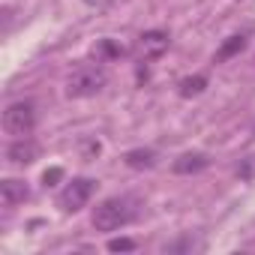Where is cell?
I'll list each match as a JSON object with an SVG mask.
<instances>
[{"instance_id": "1", "label": "cell", "mask_w": 255, "mask_h": 255, "mask_svg": "<svg viewBox=\"0 0 255 255\" xmlns=\"http://www.w3.org/2000/svg\"><path fill=\"white\" fill-rule=\"evenodd\" d=\"M105 84H108V72L99 60L96 63H81L66 78V96L69 99H87V96L102 93Z\"/></svg>"}, {"instance_id": "2", "label": "cell", "mask_w": 255, "mask_h": 255, "mask_svg": "<svg viewBox=\"0 0 255 255\" xmlns=\"http://www.w3.org/2000/svg\"><path fill=\"white\" fill-rule=\"evenodd\" d=\"M132 216H135V210H132V201L129 198H120V195H114V198H105V201H99L96 207H93V216H90V222H93V228L96 231H120L123 225H129L132 222Z\"/></svg>"}, {"instance_id": "3", "label": "cell", "mask_w": 255, "mask_h": 255, "mask_svg": "<svg viewBox=\"0 0 255 255\" xmlns=\"http://www.w3.org/2000/svg\"><path fill=\"white\" fill-rule=\"evenodd\" d=\"M33 126H36V105L30 99H18L3 111V129L9 135L24 138V135L33 132Z\"/></svg>"}, {"instance_id": "4", "label": "cell", "mask_w": 255, "mask_h": 255, "mask_svg": "<svg viewBox=\"0 0 255 255\" xmlns=\"http://www.w3.org/2000/svg\"><path fill=\"white\" fill-rule=\"evenodd\" d=\"M93 189H96V180H90V177H72V180L63 186V192L57 195L60 210H63V213H78V210L90 201Z\"/></svg>"}, {"instance_id": "5", "label": "cell", "mask_w": 255, "mask_h": 255, "mask_svg": "<svg viewBox=\"0 0 255 255\" xmlns=\"http://www.w3.org/2000/svg\"><path fill=\"white\" fill-rule=\"evenodd\" d=\"M168 45H171L168 30H144L135 42V51H138L141 60H156L168 51Z\"/></svg>"}, {"instance_id": "6", "label": "cell", "mask_w": 255, "mask_h": 255, "mask_svg": "<svg viewBox=\"0 0 255 255\" xmlns=\"http://www.w3.org/2000/svg\"><path fill=\"white\" fill-rule=\"evenodd\" d=\"M36 156H39V147H36V141H33L30 135L15 138V141L6 147V159H9L12 165H30V162H36Z\"/></svg>"}, {"instance_id": "7", "label": "cell", "mask_w": 255, "mask_h": 255, "mask_svg": "<svg viewBox=\"0 0 255 255\" xmlns=\"http://www.w3.org/2000/svg\"><path fill=\"white\" fill-rule=\"evenodd\" d=\"M30 198V189L24 180H15V177H6L0 180V201H3L6 207H15V204H24Z\"/></svg>"}, {"instance_id": "8", "label": "cell", "mask_w": 255, "mask_h": 255, "mask_svg": "<svg viewBox=\"0 0 255 255\" xmlns=\"http://www.w3.org/2000/svg\"><path fill=\"white\" fill-rule=\"evenodd\" d=\"M210 165V156L201 153V150H192V153H180L174 162H171V171L174 174H198Z\"/></svg>"}, {"instance_id": "9", "label": "cell", "mask_w": 255, "mask_h": 255, "mask_svg": "<svg viewBox=\"0 0 255 255\" xmlns=\"http://www.w3.org/2000/svg\"><path fill=\"white\" fill-rule=\"evenodd\" d=\"M123 162L129 165V168H135V171L153 168V165H156V150H150V147H135V150H129V153L123 156Z\"/></svg>"}, {"instance_id": "10", "label": "cell", "mask_w": 255, "mask_h": 255, "mask_svg": "<svg viewBox=\"0 0 255 255\" xmlns=\"http://www.w3.org/2000/svg\"><path fill=\"white\" fill-rule=\"evenodd\" d=\"M246 33H234V36H228L222 45H219V51H216V57H213V63H225V60H231L234 54H240L243 48H246Z\"/></svg>"}, {"instance_id": "11", "label": "cell", "mask_w": 255, "mask_h": 255, "mask_svg": "<svg viewBox=\"0 0 255 255\" xmlns=\"http://www.w3.org/2000/svg\"><path fill=\"white\" fill-rule=\"evenodd\" d=\"M207 87V75H186L180 84H177V93L183 99H192V96H201Z\"/></svg>"}, {"instance_id": "12", "label": "cell", "mask_w": 255, "mask_h": 255, "mask_svg": "<svg viewBox=\"0 0 255 255\" xmlns=\"http://www.w3.org/2000/svg\"><path fill=\"white\" fill-rule=\"evenodd\" d=\"M93 54H96V60L102 63L105 57H123V48H120V45H114L111 39H102V42L93 48Z\"/></svg>"}, {"instance_id": "13", "label": "cell", "mask_w": 255, "mask_h": 255, "mask_svg": "<svg viewBox=\"0 0 255 255\" xmlns=\"http://www.w3.org/2000/svg\"><path fill=\"white\" fill-rule=\"evenodd\" d=\"M108 249L111 252H132L135 249V240H129V237H114V240H108Z\"/></svg>"}, {"instance_id": "14", "label": "cell", "mask_w": 255, "mask_h": 255, "mask_svg": "<svg viewBox=\"0 0 255 255\" xmlns=\"http://www.w3.org/2000/svg\"><path fill=\"white\" fill-rule=\"evenodd\" d=\"M60 180H63V168H57V165L42 174V186H45V189H48V186H57Z\"/></svg>"}, {"instance_id": "15", "label": "cell", "mask_w": 255, "mask_h": 255, "mask_svg": "<svg viewBox=\"0 0 255 255\" xmlns=\"http://www.w3.org/2000/svg\"><path fill=\"white\" fill-rule=\"evenodd\" d=\"M84 3H87V6H93V9H108L114 0H84Z\"/></svg>"}]
</instances>
